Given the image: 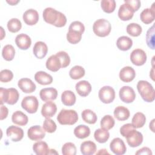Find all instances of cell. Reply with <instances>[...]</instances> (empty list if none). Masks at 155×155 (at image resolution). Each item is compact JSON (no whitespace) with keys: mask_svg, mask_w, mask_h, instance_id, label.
Returning <instances> with one entry per match:
<instances>
[{"mask_svg":"<svg viewBox=\"0 0 155 155\" xmlns=\"http://www.w3.org/2000/svg\"><path fill=\"white\" fill-rule=\"evenodd\" d=\"M150 75L151 79L154 81V67H153L152 70H151V72H150Z\"/></svg>","mask_w":155,"mask_h":155,"instance_id":"cell-55","label":"cell"},{"mask_svg":"<svg viewBox=\"0 0 155 155\" xmlns=\"http://www.w3.org/2000/svg\"><path fill=\"white\" fill-rule=\"evenodd\" d=\"M81 116L83 120L89 124H95L97 119L96 113L90 109L84 110L82 112Z\"/></svg>","mask_w":155,"mask_h":155,"instance_id":"cell-35","label":"cell"},{"mask_svg":"<svg viewBox=\"0 0 155 155\" xmlns=\"http://www.w3.org/2000/svg\"><path fill=\"white\" fill-rule=\"evenodd\" d=\"M21 107L28 113L33 114L37 111L39 102L38 99L34 96H25L21 102Z\"/></svg>","mask_w":155,"mask_h":155,"instance_id":"cell-7","label":"cell"},{"mask_svg":"<svg viewBox=\"0 0 155 155\" xmlns=\"http://www.w3.org/2000/svg\"><path fill=\"white\" fill-rule=\"evenodd\" d=\"M22 18L26 24L28 25H33L39 21V14L36 10L30 8L24 12Z\"/></svg>","mask_w":155,"mask_h":155,"instance_id":"cell-15","label":"cell"},{"mask_svg":"<svg viewBox=\"0 0 155 155\" xmlns=\"http://www.w3.org/2000/svg\"><path fill=\"white\" fill-rule=\"evenodd\" d=\"M7 28L11 33H16L19 31L21 27L22 24L19 19L17 18H12L7 22Z\"/></svg>","mask_w":155,"mask_h":155,"instance_id":"cell-39","label":"cell"},{"mask_svg":"<svg viewBox=\"0 0 155 155\" xmlns=\"http://www.w3.org/2000/svg\"><path fill=\"white\" fill-rule=\"evenodd\" d=\"M136 154H148V155H152V152L150 148L148 147H143L140 149H139L136 152Z\"/></svg>","mask_w":155,"mask_h":155,"instance_id":"cell-51","label":"cell"},{"mask_svg":"<svg viewBox=\"0 0 155 155\" xmlns=\"http://www.w3.org/2000/svg\"><path fill=\"white\" fill-rule=\"evenodd\" d=\"M120 100L125 103H131L136 98V93L133 88L130 86H124L120 88L119 92Z\"/></svg>","mask_w":155,"mask_h":155,"instance_id":"cell-11","label":"cell"},{"mask_svg":"<svg viewBox=\"0 0 155 155\" xmlns=\"http://www.w3.org/2000/svg\"><path fill=\"white\" fill-rule=\"evenodd\" d=\"M124 3L130 5L134 12L138 10L141 5V2L139 0H125Z\"/></svg>","mask_w":155,"mask_h":155,"instance_id":"cell-49","label":"cell"},{"mask_svg":"<svg viewBox=\"0 0 155 155\" xmlns=\"http://www.w3.org/2000/svg\"><path fill=\"white\" fill-rule=\"evenodd\" d=\"M18 85L19 88L25 93H31L35 91V84L28 78H22L19 80Z\"/></svg>","mask_w":155,"mask_h":155,"instance_id":"cell-16","label":"cell"},{"mask_svg":"<svg viewBox=\"0 0 155 155\" xmlns=\"http://www.w3.org/2000/svg\"><path fill=\"white\" fill-rule=\"evenodd\" d=\"M15 43L21 50H27L31 46V40L29 36L24 33L18 35L15 38Z\"/></svg>","mask_w":155,"mask_h":155,"instance_id":"cell-18","label":"cell"},{"mask_svg":"<svg viewBox=\"0 0 155 155\" xmlns=\"http://www.w3.org/2000/svg\"><path fill=\"white\" fill-rule=\"evenodd\" d=\"M116 45L120 50L127 51L131 48L133 45V41L128 36H122L117 39Z\"/></svg>","mask_w":155,"mask_h":155,"instance_id":"cell-29","label":"cell"},{"mask_svg":"<svg viewBox=\"0 0 155 155\" xmlns=\"http://www.w3.org/2000/svg\"><path fill=\"white\" fill-rule=\"evenodd\" d=\"M134 10L128 4H122L118 10V16L122 21L130 20L134 15Z\"/></svg>","mask_w":155,"mask_h":155,"instance_id":"cell-17","label":"cell"},{"mask_svg":"<svg viewBox=\"0 0 155 155\" xmlns=\"http://www.w3.org/2000/svg\"><path fill=\"white\" fill-rule=\"evenodd\" d=\"M136 76L134 70L130 66H126L122 68L119 72V78L124 82H130L132 81Z\"/></svg>","mask_w":155,"mask_h":155,"instance_id":"cell-19","label":"cell"},{"mask_svg":"<svg viewBox=\"0 0 155 155\" xmlns=\"http://www.w3.org/2000/svg\"><path fill=\"white\" fill-rule=\"evenodd\" d=\"M7 1V2L8 3V4H9L10 5H16V4H18L19 2V0H17V1H14V0H10V1Z\"/></svg>","mask_w":155,"mask_h":155,"instance_id":"cell-53","label":"cell"},{"mask_svg":"<svg viewBox=\"0 0 155 155\" xmlns=\"http://www.w3.org/2000/svg\"><path fill=\"white\" fill-rule=\"evenodd\" d=\"M57 111L56 104L51 101L46 102L42 107L41 114L45 118L52 117Z\"/></svg>","mask_w":155,"mask_h":155,"instance_id":"cell-21","label":"cell"},{"mask_svg":"<svg viewBox=\"0 0 155 155\" xmlns=\"http://www.w3.org/2000/svg\"><path fill=\"white\" fill-rule=\"evenodd\" d=\"M13 74L12 71L8 69L1 70L0 73V81L2 82H8L12 80Z\"/></svg>","mask_w":155,"mask_h":155,"instance_id":"cell-47","label":"cell"},{"mask_svg":"<svg viewBox=\"0 0 155 155\" xmlns=\"http://www.w3.org/2000/svg\"><path fill=\"white\" fill-rule=\"evenodd\" d=\"M140 20L145 24H149L153 22L155 18V12L153 5L151 8H145L140 15Z\"/></svg>","mask_w":155,"mask_h":155,"instance_id":"cell-25","label":"cell"},{"mask_svg":"<svg viewBox=\"0 0 155 155\" xmlns=\"http://www.w3.org/2000/svg\"><path fill=\"white\" fill-rule=\"evenodd\" d=\"M59 58L62 67L61 68H65L69 65L70 63V58L68 54L64 51H60L56 54Z\"/></svg>","mask_w":155,"mask_h":155,"instance_id":"cell-46","label":"cell"},{"mask_svg":"<svg viewBox=\"0 0 155 155\" xmlns=\"http://www.w3.org/2000/svg\"><path fill=\"white\" fill-rule=\"evenodd\" d=\"M98 96L103 103L110 104L115 99V91L110 86H104L99 90Z\"/></svg>","mask_w":155,"mask_h":155,"instance_id":"cell-8","label":"cell"},{"mask_svg":"<svg viewBox=\"0 0 155 155\" xmlns=\"http://www.w3.org/2000/svg\"><path fill=\"white\" fill-rule=\"evenodd\" d=\"M57 120L61 125H72L78 120V114L75 110L62 109L57 116Z\"/></svg>","mask_w":155,"mask_h":155,"instance_id":"cell-5","label":"cell"},{"mask_svg":"<svg viewBox=\"0 0 155 155\" xmlns=\"http://www.w3.org/2000/svg\"><path fill=\"white\" fill-rule=\"evenodd\" d=\"M127 143L131 147H137L142 143L143 136L142 134L137 131L136 128L130 131L125 137Z\"/></svg>","mask_w":155,"mask_h":155,"instance_id":"cell-9","label":"cell"},{"mask_svg":"<svg viewBox=\"0 0 155 155\" xmlns=\"http://www.w3.org/2000/svg\"><path fill=\"white\" fill-rule=\"evenodd\" d=\"M77 93L82 97L87 96L91 91V85L87 81H81L78 82L75 86Z\"/></svg>","mask_w":155,"mask_h":155,"instance_id":"cell-23","label":"cell"},{"mask_svg":"<svg viewBox=\"0 0 155 155\" xmlns=\"http://www.w3.org/2000/svg\"><path fill=\"white\" fill-rule=\"evenodd\" d=\"M33 152L37 155H47L50 154V150L47 143L44 141H39L33 145Z\"/></svg>","mask_w":155,"mask_h":155,"instance_id":"cell-28","label":"cell"},{"mask_svg":"<svg viewBox=\"0 0 155 155\" xmlns=\"http://www.w3.org/2000/svg\"><path fill=\"white\" fill-rule=\"evenodd\" d=\"M62 153L64 155H75L76 147L72 142H67L62 147Z\"/></svg>","mask_w":155,"mask_h":155,"instance_id":"cell-44","label":"cell"},{"mask_svg":"<svg viewBox=\"0 0 155 155\" xmlns=\"http://www.w3.org/2000/svg\"><path fill=\"white\" fill-rule=\"evenodd\" d=\"M19 97V94L16 88H0L1 105H3L4 103H7L8 105H14L18 101Z\"/></svg>","mask_w":155,"mask_h":155,"instance_id":"cell-4","label":"cell"},{"mask_svg":"<svg viewBox=\"0 0 155 155\" xmlns=\"http://www.w3.org/2000/svg\"><path fill=\"white\" fill-rule=\"evenodd\" d=\"M39 96L43 101H51L56 99L58 96V91L56 88L53 87L44 88L41 90Z\"/></svg>","mask_w":155,"mask_h":155,"instance_id":"cell-20","label":"cell"},{"mask_svg":"<svg viewBox=\"0 0 155 155\" xmlns=\"http://www.w3.org/2000/svg\"><path fill=\"white\" fill-rule=\"evenodd\" d=\"M35 79L38 84L43 85H49L53 82L52 76L43 71L36 72L35 74Z\"/></svg>","mask_w":155,"mask_h":155,"instance_id":"cell-26","label":"cell"},{"mask_svg":"<svg viewBox=\"0 0 155 155\" xmlns=\"http://www.w3.org/2000/svg\"><path fill=\"white\" fill-rule=\"evenodd\" d=\"M74 136L79 139H85L90 134V129L85 125H79L74 129Z\"/></svg>","mask_w":155,"mask_h":155,"instance_id":"cell-33","label":"cell"},{"mask_svg":"<svg viewBox=\"0 0 155 155\" xmlns=\"http://www.w3.org/2000/svg\"><path fill=\"white\" fill-rule=\"evenodd\" d=\"M142 31V29L141 26L136 23H131L127 27V33L133 37L139 36Z\"/></svg>","mask_w":155,"mask_h":155,"instance_id":"cell-40","label":"cell"},{"mask_svg":"<svg viewBox=\"0 0 155 155\" xmlns=\"http://www.w3.org/2000/svg\"><path fill=\"white\" fill-rule=\"evenodd\" d=\"M154 119H153L151 122L150 123V128L151 130L153 132H154Z\"/></svg>","mask_w":155,"mask_h":155,"instance_id":"cell-54","label":"cell"},{"mask_svg":"<svg viewBox=\"0 0 155 155\" xmlns=\"http://www.w3.org/2000/svg\"><path fill=\"white\" fill-rule=\"evenodd\" d=\"M84 68L80 65H75L69 71V76L73 79H79L85 75Z\"/></svg>","mask_w":155,"mask_h":155,"instance_id":"cell-38","label":"cell"},{"mask_svg":"<svg viewBox=\"0 0 155 155\" xmlns=\"http://www.w3.org/2000/svg\"><path fill=\"white\" fill-rule=\"evenodd\" d=\"M100 124L102 128L109 130L114 127L115 121L111 115H105L102 118Z\"/></svg>","mask_w":155,"mask_h":155,"instance_id":"cell-42","label":"cell"},{"mask_svg":"<svg viewBox=\"0 0 155 155\" xmlns=\"http://www.w3.org/2000/svg\"><path fill=\"white\" fill-rule=\"evenodd\" d=\"M135 128L133 127V125L131 124H124V125H122L120 128V133L121 134V135L125 137L127 135V134L131 131L132 130L134 129Z\"/></svg>","mask_w":155,"mask_h":155,"instance_id":"cell-48","label":"cell"},{"mask_svg":"<svg viewBox=\"0 0 155 155\" xmlns=\"http://www.w3.org/2000/svg\"><path fill=\"white\" fill-rule=\"evenodd\" d=\"M96 154H110L107 151L106 149H101L99 152L96 153Z\"/></svg>","mask_w":155,"mask_h":155,"instance_id":"cell-52","label":"cell"},{"mask_svg":"<svg viewBox=\"0 0 155 155\" xmlns=\"http://www.w3.org/2000/svg\"><path fill=\"white\" fill-rule=\"evenodd\" d=\"M57 128L56 123L50 118H45L43 122V129L45 131L52 133H54Z\"/></svg>","mask_w":155,"mask_h":155,"instance_id":"cell-45","label":"cell"},{"mask_svg":"<svg viewBox=\"0 0 155 155\" xmlns=\"http://www.w3.org/2000/svg\"><path fill=\"white\" fill-rule=\"evenodd\" d=\"M27 135L31 140H41L45 136V131L39 125H34L31 127L27 131Z\"/></svg>","mask_w":155,"mask_h":155,"instance_id":"cell-13","label":"cell"},{"mask_svg":"<svg viewBox=\"0 0 155 155\" xmlns=\"http://www.w3.org/2000/svg\"><path fill=\"white\" fill-rule=\"evenodd\" d=\"M42 16L47 23L56 27H62L67 22V18L65 15L51 7L45 8L42 13Z\"/></svg>","mask_w":155,"mask_h":155,"instance_id":"cell-1","label":"cell"},{"mask_svg":"<svg viewBox=\"0 0 155 155\" xmlns=\"http://www.w3.org/2000/svg\"><path fill=\"white\" fill-rule=\"evenodd\" d=\"M116 5V1L114 0H102L101 2L102 9L107 13L113 12L115 10Z\"/></svg>","mask_w":155,"mask_h":155,"instance_id":"cell-41","label":"cell"},{"mask_svg":"<svg viewBox=\"0 0 155 155\" xmlns=\"http://www.w3.org/2000/svg\"><path fill=\"white\" fill-rule=\"evenodd\" d=\"M85 31L84 24L80 21H73L68 28V31L67 33V41L72 44H78L81 41L82 35Z\"/></svg>","mask_w":155,"mask_h":155,"instance_id":"cell-2","label":"cell"},{"mask_svg":"<svg viewBox=\"0 0 155 155\" xmlns=\"http://www.w3.org/2000/svg\"><path fill=\"white\" fill-rule=\"evenodd\" d=\"M137 89L142 98L145 102H151L154 100V89L148 81H139L137 84Z\"/></svg>","mask_w":155,"mask_h":155,"instance_id":"cell-3","label":"cell"},{"mask_svg":"<svg viewBox=\"0 0 155 155\" xmlns=\"http://www.w3.org/2000/svg\"><path fill=\"white\" fill-rule=\"evenodd\" d=\"M8 108L3 105H1V114H0V119L2 120L4 119H5L7 116H8Z\"/></svg>","mask_w":155,"mask_h":155,"instance_id":"cell-50","label":"cell"},{"mask_svg":"<svg viewBox=\"0 0 155 155\" xmlns=\"http://www.w3.org/2000/svg\"><path fill=\"white\" fill-rule=\"evenodd\" d=\"M132 125L135 128H142L146 122V117L143 113L137 112L132 118Z\"/></svg>","mask_w":155,"mask_h":155,"instance_id":"cell-36","label":"cell"},{"mask_svg":"<svg viewBox=\"0 0 155 155\" xmlns=\"http://www.w3.org/2000/svg\"><path fill=\"white\" fill-rule=\"evenodd\" d=\"M94 137L95 140L99 143L106 142L110 137V133L108 130L104 128L97 129L94 133Z\"/></svg>","mask_w":155,"mask_h":155,"instance_id":"cell-34","label":"cell"},{"mask_svg":"<svg viewBox=\"0 0 155 155\" xmlns=\"http://www.w3.org/2000/svg\"><path fill=\"white\" fill-rule=\"evenodd\" d=\"M15 55V49L13 45L8 44L5 45L2 50V56L3 58L7 61H10L13 59Z\"/></svg>","mask_w":155,"mask_h":155,"instance_id":"cell-37","label":"cell"},{"mask_svg":"<svg viewBox=\"0 0 155 155\" xmlns=\"http://www.w3.org/2000/svg\"><path fill=\"white\" fill-rule=\"evenodd\" d=\"M12 120L13 123L19 126L25 125L28 121L27 116L21 111H16L14 112L12 116Z\"/></svg>","mask_w":155,"mask_h":155,"instance_id":"cell-27","label":"cell"},{"mask_svg":"<svg viewBox=\"0 0 155 155\" xmlns=\"http://www.w3.org/2000/svg\"><path fill=\"white\" fill-rule=\"evenodd\" d=\"M80 149L82 154L92 155L96 151V145L95 143L92 141H85L81 143Z\"/></svg>","mask_w":155,"mask_h":155,"instance_id":"cell-31","label":"cell"},{"mask_svg":"<svg viewBox=\"0 0 155 155\" xmlns=\"http://www.w3.org/2000/svg\"><path fill=\"white\" fill-rule=\"evenodd\" d=\"M34 55L38 59L44 58L47 54L48 47L46 44L42 41H38L35 44L33 48Z\"/></svg>","mask_w":155,"mask_h":155,"instance_id":"cell-22","label":"cell"},{"mask_svg":"<svg viewBox=\"0 0 155 155\" xmlns=\"http://www.w3.org/2000/svg\"><path fill=\"white\" fill-rule=\"evenodd\" d=\"M6 134L13 142L20 141L24 137V131L22 128L15 125H11L7 128Z\"/></svg>","mask_w":155,"mask_h":155,"instance_id":"cell-14","label":"cell"},{"mask_svg":"<svg viewBox=\"0 0 155 155\" xmlns=\"http://www.w3.org/2000/svg\"><path fill=\"white\" fill-rule=\"evenodd\" d=\"M147 54L140 48H136L132 51L130 54L131 62L136 66L143 65L147 61Z\"/></svg>","mask_w":155,"mask_h":155,"instance_id":"cell-10","label":"cell"},{"mask_svg":"<svg viewBox=\"0 0 155 155\" xmlns=\"http://www.w3.org/2000/svg\"><path fill=\"white\" fill-rule=\"evenodd\" d=\"M110 148L111 151L116 155H122L127 151L126 145L120 138H114L110 144Z\"/></svg>","mask_w":155,"mask_h":155,"instance_id":"cell-12","label":"cell"},{"mask_svg":"<svg viewBox=\"0 0 155 155\" xmlns=\"http://www.w3.org/2000/svg\"><path fill=\"white\" fill-rule=\"evenodd\" d=\"M111 30L110 22L105 19H99L96 20L93 25L94 33L99 37H105L108 36Z\"/></svg>","mask_w":155,"mask_h":155,"instance_id":"cell-6","label":"cell"},{"mask_svg":"<svg viewBox=\"0 0 155 155\" xmlns=\"http://www.w3.org/2000/svg\"><path fill=\"white\" fill-rule=\"evenodd\" d=\"M113 113L114 117L118 120L120 121L127 120L130 115L129 110L124 106H118L116 107Z\"/></svg>","mask_w":155,"mask_h":155,"instance_id":"cell-30","label":"cell"},{"mask_svg":"<svg viewBox=\"0 0 155 155\" xmlns=\"http://www.w3.org/2000/svg\"><path fill=\"white\" fill-rule=\"evenodd\" d=\"M76 96L71 90H65L61 94L62 104L66 106H72L76 102Z\"/></svg>","mask_w":155,"mask_h":155,"instance_id":"cell-32","label":"cell"},{"mask_svg":"<svg viewBox=\"0 0 155 155\" xmlns=\"http://www.w3.org/2000/svg\"><path fill=\"white\" fill-rule=\"evenodd\" d=\"M146 42L149 48L154 49V25L150 28L146 35Z\"/></svg>","mask_w":155,"mask_h":155,"instance_id":"cell-43","label":"cell"},{"mask_svg":"<svg viewBox=\"0 0 155 155\" xmlns=\"http://www.w3.org/2000/svg\"><path fill=\"white\" fill-rule=\"evenodd\" d=\"M45 65L48 70L53 72L58 71L62 67L61 61L56 54L50 56L47 59Z\"/></svg>","mask_w":155,"mask_h":155,"instance_id":"cell-24","label":"cell"}]
</instances>
